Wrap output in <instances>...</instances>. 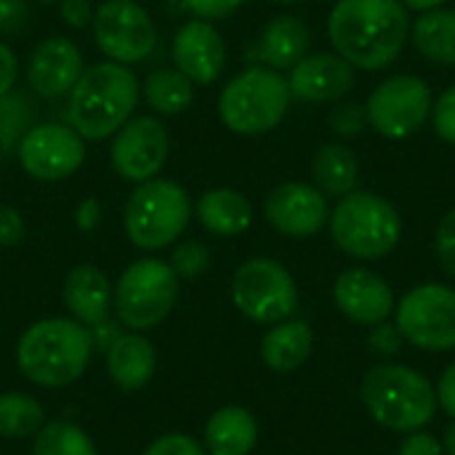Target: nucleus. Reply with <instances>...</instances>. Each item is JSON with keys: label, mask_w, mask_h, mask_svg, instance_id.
Listing matches in <instances>:
<instances>
[{"label": "nucleus", "mask_w": 455, "mask_h": 455, "mask_svg": "<svg viewBox=\"0 0 455 455\" xmlns=\"http://www.w3.org/2000/svg\"><path fill=\"white\" fill-rule=\"evenodd\" d=\"M413 13L400 0H336L328 40L357 72H384L411 43Z\"/></svg>", "instance_id": "1"}, {"label": "nucleus", "mask_w": 455, "mask_h": 455, "mask_svg": "<svg viewBox=\"0 0 455 455\" xmlns=\"http://www.w3.org/2000/svg\"><path fill=\"white\" fill-rule=\"evenodd\" d=\"M141 83L136 72L117 61H96L83 69L67 96V123L85 141L112 139L136 112Z\"/></svg>", "instance_id": "2"}, {"label": "nucleus", "mask_w": 455, "mask_h": 455, "mask_svg": "<svg viewBox=\"0 0 455 455\" xmlns=\"http://www.w3.org/2000/svg\"><path fill=\"white\" fill-rule=\"evenodd\" d=\"M93 352V333L77 320L48 317L29 325L16 344L19 371L37 387L61 389L75 384Z\"/></svg>", "instance_id": "3"}, {"label": "nucleus", "mask_w": 455, "mask_h": 455, "mask_svg": "<svg viewBox=\"0 0 455 455\" xmlns=\"http://www.w3.org/2000/svg\"><path fill=\"white\" fill-rule=\"evenodd\" d=\"M360 397L368 416L400 435L419 432L432 424L437 413V392L435 384L400 363H381L363 376Z\"/></svg>", "instance_id": "4"}, {"label": "nucleus", "mask_w": 455, "mask_h": 455, "mask_svg": "<svg viewBox=\"0 0 455 455\" xmlns=\"http://www.w3.org/2000/svg\"><path fill=\"white\" fill-rule=\"evenodd\" d=\"M331 240L355 261L387 259L403 237V216L384 195L355 189L336 200L328 219Z\"/></svg>", "instance_id": "5"}, {"label": "nucleus", "mask_w": 455, "mask_h": 455, "mask_svg": "<svg viewBox=\"0 0 455 455\" xmlns=\"http://www.w3.org/2000/svg\"><path fill=\"white\" fill-rule=\"evenodd\" d=\"M291 88L283 72L264 64L245 67L219 93V120L235 136H264L280 128L291 109Z\"/></svg>", "instance_id": "6"}, {"label": "nucleus", "mask_w": 455, "mask_h": 455, "mask_svg": "<svg viewBox=\"0 0 455 455\" xmlns=\"http://www.w3.org/2000/svg\"><path fill=\"white\" fill-rule=\"evenodd\" d=\"M195 213L189 192L173 179H149L136 184L123 208V227L128 240L141 251L171 248Z\"/></svg>", "instance_id": "7"}, {"label": "nucleus", "mask_w": 455, "mask_h": 455, "mask_svg": "<svg viewBox=\"0 0 455 455\" xmlns=\"http://www.w3.org/2000/svg\"><path fill=\"white\" fill-rule=\"evenodd\" d=\"M179 299V277L168 261L139 259L123 269L112 288V309L131 331H149L160 325Z\"/></svg>", "instance_id": "8"}, {"label": "nucleus", "mask_w": 455, "mask_h": 455, "mask_svg": "<svg viewBox=\"0 0 455 455\" xmlns=\"http://www.w3.org/2000/svg\"><path fill=\"white\" fill-rule=\"evenodd\" d=\"M435 91L421 75H389L368 93V128L389 141H405L429 123Z\"/></svg>", "instance_id": "9"}, {"label": "nucleus", "mask_w": 455, "mask_h": 455, "mask_svg": "<svg viewBox=\"0 0 455 455\" xmlns=\"http://www.w3.org/2000/svg\"><path fill=\"white\" fill-rule=\"evenodd\" d=\"M232 304L259 325H275L299 309V285L277 259L256 256L237 267L232 277Z\"/></svg>", "instance_id": "10"}, {"label": "nucleus", "mask_w": 455, "mask_h": 455, "mask_svg": "<svg viewBox=\"0 0 455 455\" xmlns=\"http://www.w3.org/2000/svg\"><path fill=\"white\" fill-rule=\"evenodd\" d=\"M395 325L416 349L453 352L455 288L443 283H421L405 291L395 307Z\"/></svg>", "instance_id": "11"}, {"label": "nucleus", "mask_w": 455, "mask_h": 455, "mask_svg": "<svg viewBox=\"0 0 455 455\" xmlns=\"http://www.w3.org/2000/svg\"><path fill=\"white\" fill-rule=\"evenodd\" d=\"M93 40L104 59L117 64H141L157 45V27L149 11L136 0H104L93 13Z\"/></svg>", "instance_id": "12"}, {"label": "nucleus", "mask_w": 455, "mask_h": 455, "mask_svg": "<svg viewBox=\"0 0 455 455\" xmlns=\"http://www.w3.org/2000/svg\"><path fill=\"white\" fill-rule=\"evenodd\" d=\"M171 157V133L157 115L131 117L109 144L112 171L131 184L157 179Z\"/></svg>", "instance_id": "13"}, {"label": "nucleus", "mask_w": 455, "mask_h": 455, "mask_svg": "<svg viewBox=\"0 0 455 455\" xmlns=\"http://www.w3.org/2000/svg\"><path fill=\"white\" fill-rule=\"evenodd\" d=\"M21 171L35 181H64L85 163V139L67 123L32 125L16 149Z\"/></svg>", "instance_id": "14"}, {"label": "nucleus", "mask_w": 455, "mask_h": 455, "mask_svg": "<svg viewBox=\"0 0 455 455\" xmlns=\"http://www.w3.org/2000/svg\"><path fill=\"white\" fill-rule=\"evenodd\" d=\"M267 224L291 240H309L328 227L331 200L312 181H283L264 200Z\"/></svg>", "instance_id": "15"}, {"label": "nucleus", "mask_w": 455, "mask_h": 455, "mask_svg": "<svg viewBox=\"0 0 455 455\" xmlns=\"http://www.w3.org/2000/svg\"><path fill=\"white\" fill-rule=\"evenodd\" d=\"M171 59L195 85H213L227 69V40L213 21L192 16L176 29Z\"/></svg>", "instance_id": "16"}, {"label": "nucleus", "mask_w": 455, "mask_h": 455, "mask_svg": "<svg viewBox=\"0 0 455 455\" xmlns=\"http://www.w3.org/2000/svg\"><path fill=\"white\" fill-rule=\"evenodd\" d=\"M291 96L307 104H336L347 99L357 83V69L336 51H309L288 69Z\"/></svg>", "instance_id": "17"}, {"label": "nucleus", "mask_w": 455, "mask_h": 455, "mask_svg": "<svg viewBox=\"0 0 455 455\" xmlns=\"http://www.w3.org/2000/svg\"><path fill=\"white\" fill-rule=\"evenodd\" d=\"M333 304L347 320L365 328L387 323L397 307L392 285L368 267H349L336 277Z\"/></svg>", "instance_id": "18"}, {"label": "nucleus", "mask_w": 455, "mask_h": 455, "mask_svg": "<svg viewBox=\"0 0 455 455\" xmlns=\"http://www.w3.org/2000/svg\"><path fill=\"white\" fill-rule=\"evenodd\" d=\"M85 69L80 45L72 37L53 35L35 45L27 59V85L43 99H64Z\"/></svg>", "instance_id": "19"}, {"label": "nucleus", "mask_w": 455, "mask_h": 455, "mask_svg": "<svg viewBox=\"0 0 455 455\" xmlns=\"http://www.w3.org/2000/svg\"><path fill=\"white\" fill-rule=\"evenodd\" d=\"M61 296L72 320H77L85 328L101 325L112 309V285L107 275L93 264L72 267L69 275L64 277Z\"/></svg>", "instance_id": "20"}, {"label": "nucleus", "mask_w": 455, "mask_h": 455, "mask_svg": "<svg viewBox=\"0 0 455 455\" xmlns=\"http://www.w3.org/2000/svg\"><path fill=\"white\" fill-rule=\"evenodd\" d=\"M309 43H312L309 27L299 16L283 13L267 21V27L261 29L253 45V56L259 64L269 69L288 72L293 64H299L309 53Z\"/></svg>", "instance_id": "21"}, {"label": "nucleus", "mask_w": 455, "mask_h": 455, "mask_svg": "<svg viewBox=\"0 0 455 455\" xmlns=\"http://www.w3.org/2000/svg\"><path fill=\"white\" fill-rule=\"evenodd\" d=\"M195 216L213 237H240L253 224V205L240 189L213 187L197 197Z\"/></svg>", "instance_id": "22"}, {"label": "nucleus", "mask_w": 455, "mask_h": 455, "mask_svg": "<svg viewBox=\"0 0 455 455\" xmlns=\"http://www.w3.org/2000/svg\"><path fill=\"white\" fill-rule=\"evenodd\" d=\"M155 347L141 333H117V339L107 347V373L123 392L144 389L155 376Z\"/></svg>", "instance_id": "23"}, {"label": "nucleus", "mask_w": 455, "mask_h": 455, "mask_svg": "<svg viewBox=\"0 0 455 455\" xmlns=\"http://www.w3.org/2000/svg\"><path fill=\"white\" fill-rule=\"evenodd\" d=\"M208 455H248L259 443V424L248 408L227 405L219 408L203 432Z\"/></svg>", "instance_id": "24"}, {"label": "nucleus", "mask_w": 455, "mask_h": 455, "mask_svg": "<svg viewBox=\"0 0 455 455\" xmlns=\"http://www.w3.org/2000/svg\"><path fill=\"white\" fill-rule=\"evenodd\" d=\"M360 157L347 141H325L312 157V184L331 200L360 189Z\"/></svg>", "instance_id": "25"}, {"label": "nucleus", "mask_w": 455, "mask_h": 455, "mask_svg": "<svg viewBox=\"0 0 455 455\" xmlns=\"http://www.w3.org/2000/svg\"><path fill=\"white\" fill-rule=\"evenodd\" d=\"M312 344H315L312 328L304 320L288 317L283 323H275L264 333V339H261V360L275 373H293L309 360Z\"/></svg>", "instance_id": "26"}, {"label": "nucleus", "mask_w": 455, "mask_h": 455, "mask_svg": "<svg viewBox=\"0 0 455 455\" xmlns=\"http://www.w3.org/2000/svg\"><path fill=\"white\" fill-rule=\"evenodd\" d=\"M411 43L427 61L455 67V8L443 5L419 13L411 24Z\"/></svg>", "instance_id": "27"}, {"label": "nucleus", "mask_w": 455, "mask_h": 455, "mask_svg": "<svg viewBox=\"0 0 455 455\" xmlns=\"http://www.w3.org/2000/svg\"><path fill=\"white\" fill-rule=\"evenodd\" d=\"M141 96L160 117L184 115L195 101V83L176 67L152 69L141 83Z\"/></svg>", "instance_id": "28"}, {"label": "nucleus", "mask_w": 455, "mask_h": 455, "mask_svg": "<svg viewBox=\"0 0 455 455\" xmlns=\"http://www.w3.org/2000/svg\"><path fill=\"white\" fill-rule=\"evenodd\" d=\"M45 424V411L35 397L5 392L0 395V437L21 440L35 437Z\"/></svg>", "instance_id": "29"}, {"label": "nucleus", "mask_w": 455, "mask_h": 455, "mask_svg": "<svg viewBox=\"0 0 455 455\" xmlns=\"http://www.w3.org/2000/svg\"><path fill=\"white\" fill-rule=\"evenodd\" d=\"M32 455H99L93 440L72 421H48L32 443Z\"/></svg>", "instance_id": "30"}, {"label": "nucleus", "mask_w": 455, "mask_h": 455, "mask_svg": "<svg viewBox=\"0 0 455 455\" xmlns=\"http://www.w3.org/2000/svg\"><path fill=\"white\" fill-rule=\"evenodd\" d=\"M171 269L176 272L179 280H195L208 272L211 267V251L200 240H184L173 248L171 253Z\"/></svg>", "instance_id": "31"}, {"label": "nucleus", "mask_w": 455, "mask_h": 455, "mask_svg": "<svg viewBox=\"0 0 455 455\" xmlns=\"http://www.w3.org/2000/svg\"><path fill=\"white\" fill-rule=\"evenodd\" d=\"M328 125L331 131L347 141V139H355L360 136L365 128H368V112H365V104L360 101H349V99H341L333 104L331 115H328Z\"/></svg>", "instance_id": "32"}, {"label": "nucleus", "mask_w": 455, "mask_h": 455, "mask_svg": "<svg viewBox=\"0 0 455 455\" xmlns=\"http://www.w3.org/2000/svg\"><path fill=\"white\" fill-rule=\"evenodd\" d=\"M429 125H432V131L437 133L440 141L455 147V83H451L448 88H443L435 96Z\"/></svg>", "instance_id": "33"}, {"label": "nucleus", "mask_w": 455, "mask_h": 455, "mask_svg": "<svg viewBox=\"0 0 455 455\" xmlns=\"http://www.w3.org/2000/svg\"><path fill=\"white\" fill-rule=\"evenodd\" d=\"M435 256L445 275L455 277V205L443 213L435 229Z\"/></svg>", "instance_id": "34"}, {"label": "nucleus", "mask_w": 455, "mask_h": 455, "mask_svg": "<svg viewBox=\"0 0 455 455\" xmlns=\"http://www.w3.org/2000/svg\"><path fill=\"white\" fill-rule=\"evenodd\" d=\"M141 455H208L200 443H195L192 437L181 435V432H171L157 437L155 443H149Z\"/></svg>", "instance_id": "35"}, {"label": "nucleus", "mask_w": 455, "mask_h": 455, "mask_svg": "<svg viewBox=\"0 0 455 455\" xmlns=\"http://www.w3.org/2000/svg\"><path fill=\"white\" fill-rule=\"evenodd\" d=\"M403 333L397 331V325H389V323H379L371 328L368 333V347L373 355L379 357H395L403 347Z\"/></svg>", "instance_id": "36"}, {"label": "nucleus", "mask_w": 455, "mask_h": 455, "mask_svg": "<svg viewBox=\"0 0 455 455\" xmlns=\"http://www.w3.org/2000/svg\"><path fill=\"white\" fill-rule=\"evenodd\" d=\"M248 0H181V5L195 16V19H205V21H216L224 19L235 11H240Z\"/></svg>", "instance_id": "37"}, {"label": "nucleus", "mask_w": 455, "mask_h": 455, "mask_svg": "<svg viewBox=\"0 0 455 455\" xmlns=\"http://www.w3.org/2000/svg\"><path fill=\"white\" fill-rule=\"evenodd\" d=\"M27 224L19 208L0 203V248H13L24 240Z\"/></svg>", "instance_id": "38"}, {"label": "nucleus", "mask_w": 455, "mask_h": 455, "mask_svg": "<svg viewBox=\"0 0 455 455\" xmlns=\"http://www.w3.org/2000/svg\"><path fill=\"white\" fill-rule=\"evenodd\" d=\"M56 8H59V19L72 29H85L93 24L96 8L91 5V0H59Z\"/></svg>", "instance_id": "39"}, {"label": "nucleus", "mask_w": 455, "mask_h": 455, "mask_svg": "<svg viewBox=\"0 0 455 455\" xmlns=\"http://www.w3.org/2000/svg\"><path fill=\"white\" fill-rule=\"evenodd\" d=\"M397 455H445V453H443V443H440L435 435H429V432L419 429V432H411V435L403 440V445H400Z\"/></svg>", "instance_id": "40"}, {"label": "nucleus", "mask_w": 455, "mask_h": 455, "mask_svg": "<svg viewBox=\"0 0 455 455\" xmlns=\"http://www.w3.org/2000/svg\"><path fill=\"white\" fill-rule=\"evenodd\" d=\"M27 0H0V35H13L24 27Z\"/></svg>", "instance_id": "41"}, {"label": "nucleus", "mask_w": 455, "mask_h": 455, "mask_svg": "<svg viewBox=\"0 0 455 455\" xmlns=\"http://www.w3.org/2000/svg\"><path fill=\"white\" fill-rule=\"evenodd\" d=\"M19 80V59L8 43L0 40V99L16 85Z\"/></svg>", "instance_id": "42"}, {"label": "nucleus", "mask_w": 455, "mask_h": 455, "mask_svg": "<svg viewBox=\"0 0 455 455\" xmlns=\"http://www.w3.org/2000/svg\"><path fill=\"white\" fill-rule=\"evenodd\" d=\"M435 392H437V405H440L451 419H455V360L443 371V376H440Z\"/></svg>", "instance_id": "43"}, {"label": "nucleus", "mask_w": 455, "mask_h": 455, "mask_svg": "<svg viewBox=\"0 0 455 455\" xmlns=\"http://www.w3.org/2000/svg\"><path fill=\"white\" fill-rule=\"evenodd\" d=\"M101 221V203L96 197H85L75 208V224L80 232H93Z\"/></svg>", "instance_id": "44"}, {"label": "nucleus", "mask_w": 455, "mask_h": 455, "mask_svg": "<svg viewBox=\"0 0 455 455\" xmlns=\"http://www.w3.org/2000/svg\"><path fill=\"white\" fill-rule=\"evenodd\" d=\"M411 13H427V11H435V8H443V5H448L451 0H400Z\"/></svg>", "instance_id": "45"}, {"label": "nucleus", "mask_w": 455, "mask_h": 455, "mask_svg": "<svg viewBox=\"0 0 455 455\" xmlns=\"http://www.w3.org/2000/svg\"><path fill=\"white\" fill-rule=\"evenodd\" d=\"M443 453L455 455V419L451 421V427L445 429V437H443Z\"/></svg>", "instance_id": "46"}, {"label": "nucleus", "mask_w": 455, "mask_h": 455, "mask_svg": "<svg viewBox=\"0 0 455 455\" xmlns=\"http://www.w3.org/2000/svg\"><path fill=\"white\" fill-rule=\"evenodd\" d=\"M277 5H299V3H307V0H272Z\"/></svg>", "instance_id": "47"}, {"label": "nucleus", "mask_w": 455, "mask_h": 455, "mask_svg": "<svg viewBox=\"0 0 455 455\" xmlns=\"http://www.w3.org/2000/svg\"><path fill=\"white\" fill-rule=\"evenodd\" d=\"M35 3H45V5H56L59 0H35Z\"/></svg>", "instance_id": "48"}]
</instances>
